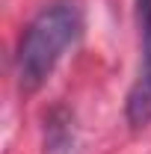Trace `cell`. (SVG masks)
<instances>
[{
  "instance_id": "1",
  "label": "cell",
  "mask_w": 151,
  "mask_h": 154,
  "mask_svg": "<svg viewBox=\"0 0 151 154\" xmlns=\"http://www.w3.org/2000/svg\"><path fill=\"white\" fill-rule=\"evenodd\" d=\"M83 30L80 0H48L24 30L15 57V71L24 92H36L54 74L57 62L65 57Z\"/></svg>"
},
{
  "instance_id": "2",
  "label": "cell",
  "mask_w": 151,
  "mask_h": 154,
  "mask_svg": "<svg viewBox=\"0 0 151 154\" xmlns=\"http://www.w3.org/2000/svg\"><path fill=\"white\" fill-rule=\"evenodd\" d=\"M125 113L131 128H145L151 122V18L142 24V68L128 92Z\"/></svg>"
},
{
  "instance_id": "3",
  "label": "cell",
  "mask_w": 151,
  "mask_h": 154,
  "mask_svg": "<svg viewBox=\"0 0 151 154\" xmlns=\"http://www.w3.org/2000/svg\"><path fill=\"white\" fill-rule=\"evenodd\" d=\"M136 12H139V21L145 24L151 18V0H136Z\"/></svg>"
}]
</instances>
